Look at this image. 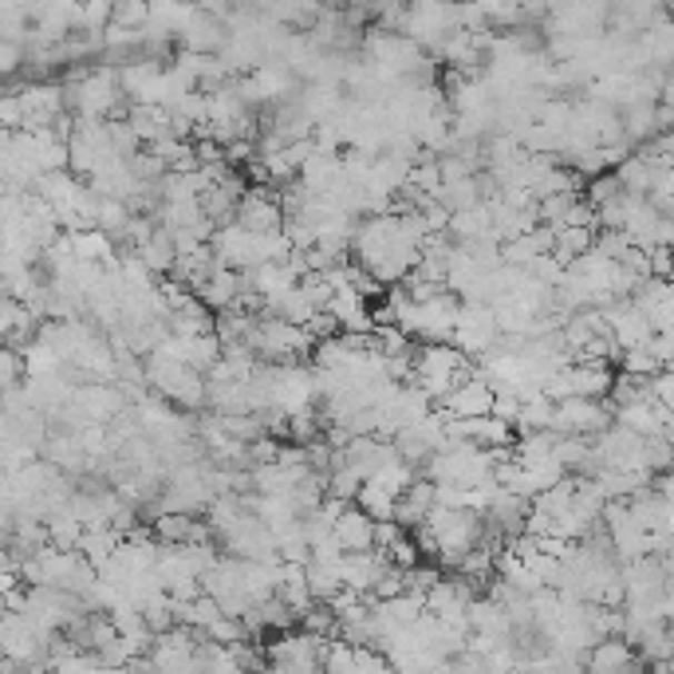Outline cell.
Segmentation results:
<instances>
[{
    "label": "cell",
    "instance_id": "6da1fadb",
    "mask_svg": "<svg viewBox=\"0 0 674 674\" xmlns=\"http://www.w3.org/2000/svg\"><path fill=\"white\" fill-rule=\"evenodd\" d=\"M612 426V407L596 398H564L553 410V430L561 438H599Z\"/></svg>",
    "mask_w": 674,
    "mask_h": 674
},
{
    "label": "cell",
    "instance_id": "7a4b0ae2",
    "mask_svg": "<svg viewBox=\"0 0 674 674\" xmlns=\"http://www.w3.org/2000/svg\"><path fill=\"white\" fill-rule=\"evenodd\" d=\"M449 344L477 364V359L497 344V320H493L489 304H458V320H454Z\"/></svg>",
    "mask_w": 674,
    "mask_h": 674
},
{
    "label": "cell",
    "instance_id": "3957f363",
    "mask_svg": "<svg viewBox=\"0 0 674 674\" xmlns=\"http://www.w3.org/2000/svg\"><path fill=\"white\" fill-rule=\"evenodd\" d=\"M234 221L241 225L245 234H277L280 225H285V214H280V206H277V190H268V186H249L245 198L237 201Z\"/></svg>",
    "mask_w": 674,
    "mask_h": 674
},
{
    "label": "cell",
    "instance_id": "277c9868",
    "mask_svg": "<svg viewBox=\"0 0 674 674\" xmlns=\"http://www.w3.org/2000/svg\"><path fill=\"white\" fill-rule=\"evenodd\" d=\"M387 556L383 553H344L339 556V588L351 592V596H371L375 579L387 572Z\"/></svg>",
    "mask_w": 674,
    "mask_h": 674
},
{
    "label": "cell",
    "instance_id": "5b68a950",
    "mask_svg": "<svg viewBox=\"0 0 674 674\" xmlns=\"http://www.w3.org/2000/svg\"><path fill=\"white\" fill-rule=\"evenodd\" d=\"M493 407V387L485 383V375L477 371L474 379L458 383L446 398L438 403V410H446L449 418H482Z\"/></svg>",
    "mask_w": 674,
    "mask_h": 674
},
{
    "label": "cell",
    "instance_id": "8992f818",
    "mask_svg": "<svg viewBox=\"0 0 674 674\" xmlns=\"http://www.w3.org/2000/svg\"><path fill=\"white\" fill-rule=\"evenodd\" d=\"M371 536L375 521L355 509V505H347L336 517V525H331V541L339 545V553H371Z\"/></svg>",
    "mask_w": 674,
    "mask_h": 674
},
{
    "label": "cell",
    "instance_id": "52a82bcc",
    "mask_svg": "<svg viewBox=\"0 0 674 674\" xmlns=\"http://www.w3.org/2000/svg\"><path fill=\"white\" fill-rule=\"evenodd\" d=\"M225 48V24L206 12H194L190 24L182 28V52H194V56H217Z\"/></svg>",
    "mask_w": 674,
    "mask_h": 674
},
{
    "label": "cell",
    "instance_id": "ba28073f",
    "mask_svg": "<svg viewBox=\"0 0 674 674\" xmlns=\"http://www.w3.org/2000/svg\"><path fill=\"white\" fill-rule=\"evenodd\" d=\"M564 379H568V395L572 398H596V403H604L607 390H612V367H604V364H572L568 371H564Z\"/></svg>",
    "mask_w": 674,
    "mask_h": 674
},
{
    "label": "cell",
    "instance_id": "9c48e42d",
    "mask_svg": "<svg viewBox=\"0 0 674 674\" xmlns=\"http://www.w3.org/2000/svg\"><path fill=\"white\" fill-rule=\"evenodd\" d=\"M632 663H640V658H635V651L627 647L620 635H612V640H599L596 647L584 655V671H588V674H623Z\"/></svg>",
    "mask_w": 674,
    "mask_h": 674
},
{
    "label": "cell",
    "instance_id": "30bf717a",
    "mask_svg": "<svg viewBox=\"0 0 674 674\" xmlns=\"http://www.w3.org/2000/svg\"><path fill=\"white\" fill-rule=\"evenodd\" d=\"M135 257L147 265V272L150 277H162V272H170V265H174V245H170V234H166L162 225L155 229V237L150 241H142L139 249H135Z\"/></svg>",
    "mask_w": 674,
    "mask_h": 674
},
{
    "label": "cell",
    "instance_id": "8fae6325",
    "mask_svg": "<svg viewBox=\"0 0 674 674\" xmlns=\"http://www.w3.org/2000/svg\"><path fill=\"white\" fill-rule=\"evenodd\" d=\"M355 509L367 513V517L379 525V521H395V497H390L387 489H379L375 482H364L359 485V493H355Z\"/></svg>",
    "mask_w": 674,
    "mask_h": 674
},
{
    "label": "cell",
    "instance_id": "7c38bea8",
    "mask_svg": "<svg viewBox=\"0 0 674 674\" xmlns=\"http://www.w3.org/2000/svg\"><path fill=\"white\" fill-rule=\"evenodd\" d=\"M620 198H623V190H620V182H615V174H599V178H592L588 194H584V201H588L592 209L615 206Z\"/></svg>",
    "mask_w": 674,
    "mask_h": 674
},
{
    "label": "cell",
    "instance_id": "4fadbf2b",
    "mask_svg": "<svg viewBox=\"0 0 674 674\" xmlns=\"http://www.w3.org/2000/svg\"><path fill=\"white\" fill-rule=\"evenodd\" d=\"M20 379H24V359L12 347H0V395L17 390Z\"/></svg>",
    "mask_w": 674,
    "mask_h": 674
},
{
    "label": "cell",
    "instance_id": "5bb4252c",
    "mask_svg": "<svg viewBox=\"0 0 674 674\" xmlns=\"http://www.w3.org/2000/svg\"><path fill=\"white\" fill-rule=\"evenodd\" d=\"M647 268L655 280L671 277V249H647Z\"/></svg>",
    "mask_w": 674,
    "mask_h": 674
}]
</instances>
